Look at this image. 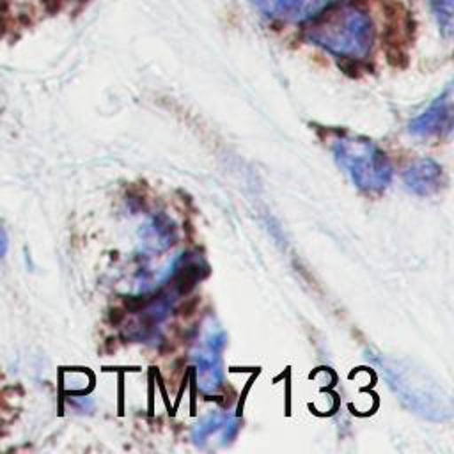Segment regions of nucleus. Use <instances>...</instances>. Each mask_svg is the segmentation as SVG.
<instances>
[{"mask_svg":"<svg viewBox=\"0 0 454 454\" xmlns=\"http://www.w3.org/2000/svg\"><path fill=\"white\" fill-rule=\"evenodd\" d=\"M149 296L147 294H142V296H128L124 300V305H126V310L128 312H140L144 310L147 305H149Z\"/></svg>","mask_w":454,"mask_h":454,"instance_id":"11","label":"nucleus"},{"mask_svg":"<svg viewBox=\"0 0 454 454\" xmlns=\"http://www.w3.org/2000/svg\"><path fill=\"white\" fill-rule=\"evenodd\" d=\"M5 252H7V234L0 225V259L5 255Z\"/></svg>","mask_w":454,"mask_h":454,"instance_id":"13","label":"nucleus"},{"mask_svg":"<svg viewBox=\"0 0 454 454\" xmlns=\"http://www.w3.org/2000/svg\"><path fill=\"white\" fill-rule=\"evenodd\" d=\"M145 232H147V243L153 248L163 250L167 247H170L176 239V227L172 223V220H168L167 216L160 215L154 216L147 225H145Z\"/></svg>","mask_w":454,"mask_h":454,"instance_id":"8","label":"nucleus"},{"mask_svg":"<svg viewBox=\"0 0 454 454\" xmlns=\"http://www.w3.org/2000/svg\"><path fill=\"white\" fill-rule=\"evenodd\" d=\"M404 184L417 195H433L443 186V170L431 158L415 160L404 172Z\"/></svg>","mask_w":454,"mask_h":454,"instance_id":"6","label":"nucleus"},{"mask_svg":"<svg viewBox=\"0 0 454 454\" xmlns=\"http://www.w3.org/2000/svg\"><path fill=\"white\" fill-rule=\"evenodd\" d=\"M333 156L340 168L364 192L385 190L392 179V167L385 153L369 138L339 137L332 144Z\"/></svg>","mask_w":454,"mask_h":454,"instance_id":"2","label":"nucleus"},{"mask_svg":"<svg viewBox=\"0 0 454 454\" xmlns=\"http://www.w3.org/2000/svg\"><path fill=\"white\" fill-rule=\"evenodd\" d=\"M305 35L310 43L344 59H364L372 46V23L365 11L355 5L326 7L309 20Z\"/></svg>","mask_w":454,"mask_h":454,"instance_id":"1","label":"nucleus"},{"mask_svg":"<svg viewBox=\"0 0 454 454\" xmlns=\"http://www.w3.org/2000/svg\"><path fill=\"white\" fill-rule=\"evenodd\" d=\"M436 23L445 37L452 34V0H427Z\"/></svg>","mask_w":454,"mask_h":454,"instance_id":"10","label":"nucleus"},{"mask_svg":"<svg viewBox=\"0 0 454 454\" xmlns=\"http://www.w3.org/2000/svg\"><path fill=\"white\" fill-rule=\"evenodd\" d=\"M227 424H229V426L234 424V422L229 420L227 415H209V417H206L202 422H199V424L195 426V429H193V433H192V438H193V442L199 445V443L206 442V440H207L215 431H218L220 427H227Z\"/></svg>","mask_w":454,"mask_h":454,"instance_id":"9","label":"nucleus"},{"mask_svg":"<svg viewBox=\"0 0 454 454\" xmlns=\"http://www.w3.org/2000/svg\"><path fill=\"white\" fill-rule=\"evenodd\" d=\"M122 317H124L122 310H119V309H112L110 310V323L112 325H119L122 321Z\"/></svg>","mask_w":454,"mask_h":454,"instance_id":"14","label":"nucleus"},{"mask_svg":"<svg viewBox=\"0 0 454 454\" xmlns=\"http://www.w3.org/2000/svg\"><path fill=\"white\" fill-rule=\"evenodd\" d=\"M252 5L261 11L264 16L286 21V23H301L309 21L332 5L335 0H250Z\"/></svg>","mask_w":454,"mask_h":454,"instance_id":"4","label":"nucleus"},{"mask_svg":"<svg viewBox=\"0 0 454 454\" xmlns=\"http://www.w3.org/2000/svg\"><path fill=\"white\" fill-rule=\"evenodd\" d=\"M223 332H209L206 344L199 349L197 367H199V387L204 394H213L222 383L220 371V351L223 348Z\"/></svg>","mask_w":454,"mask_h":454,"instance_id":"5","label":"nucleus"},{"mask_svg":"<svg viewBox=\"0 0 454 454\" xmlns=\"http://www.w3.org/2000/svg\"><path fill=\"white\" fill-rule=\"evenodd\" d=\"M207 273L209 268L200 257H190V254H186L176 264L172 286L176 287L177 294H188L200 278L207 277Z\"/></svg>","mask_w":454,"mask_h":454,"instance_id":"7","label":"nucleus"},{"mask_svg":"<svg viewBox=\"0 0 454 454\" xmlns=\"http://www.w3.org/2000/svg\"><path fill=\"white\" fill-rule=\"evenodd\" d=\"M408 131L420 138L443 137L452 131V87L450 85L420 115L410 121Z\"/></svg>","mask_w":454,"mask_h":454,"instance_id":"3","label":"nucleus"},{"mask_svg":"<svg viewBox=\"0 0 454 454\" xmlns=\"http://www.w3.org/2000/svg\"><path fill=\"white\" fill-rule=\"evenodd\" d=\"M48 7H51V9H60V7H66V5H69V4H73V2H76V0H43Z\"/></svg>","mask_w":454,"mask_h":454,"instance_id":"12","label":"nucleus"}]
</instances>
